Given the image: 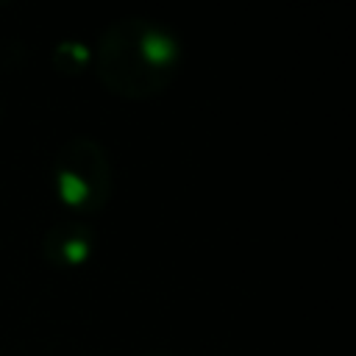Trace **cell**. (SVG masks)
Returning a JSON list of instances; mask_svg holds the SVG:
<instances>
[{"label":"cell","instance_id":"1","mask_svg":"<svg viewBox=\"0 0 356 356\" xmlns=\"http://www.w3.org/2000/svg\"><path fill=\"white\" fill-rule=\"evenodd\" d=\"M181 44L178 39L145 19H125L111 25L95 53V67L108 92L142 100L159 95L178 72Z\"/></svg>","mask_w":356,"mask_h":356},{"label":"cell","instance_id":"2","mask_svg":"<svg viewBox=\"0 0 356 356\" xmlns=\"http://www.w3.org/2000/svg\"><path fill=\"white\" fill-rule=\"evenodd\" d=\"M53 184L67 209L95 214L111 197V161L95 139L72 136L56 159Z\"/></svg>","mask_w":356,"mask_h":356},{"label":"cell","instance_id":"3","mask_svg":"<svg viewBox=\"0 0 356 356\" xmlns=\"http://www.w3.org/2000/svg\"><path fill=\"white\" fill-rule=\"evenodd\" d=\"M95 250V234L89 225L70 220V222H56L44 234V256L56 267H81L89 261Z\"/></svg>","mask_w":356,"mask_h":356}]
</instances>
